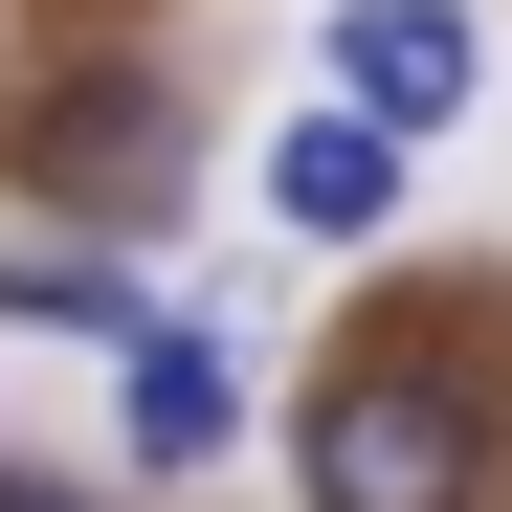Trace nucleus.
Segmentation results:
<instances>
[{
  "instance_id": "6",
  "label": "nucleus",
  "mask_w": 512,
  "mask_h": 512,
  "mask_svg": "<svg viewBox=\"0 0 512 512\" xmlns=\"http://www.w3.org/2000/svg\"><path fill=\"white\" fill-rule=\"evenodd\" d=\"M0 334H134V268L112 245H0Z\"/></svg>"
},
{
  "instance_id": "5",
  "label": "nucleus",
  "mask_w": 512,
  "mask_h": 512,
  "mask_svg": "<svg viewBox=\"0 0 512 512\" xmlns=\"http://www.w3.org/2000/svg\"><path fill=\"white\" fill-rule=\"evenodd\" d=\"M268 223H290V245H379V223H401V134H379V112H290V134H268Z\"/></svg>"
},
{
  "instance_id": "3",
  "label": "nucleus",
  "mask_w": 512,
  "mask_h": 512,
  "mask_svg": "<svg viewBox=\"0 0 512 512\" xmlns=\"http://www.w3.org/2000/svg\"><path fill=\"white\" fill-rule=\"evenodd\" d=\"M312 45H334V112H379L401 156H423V134L490 90V23H468V0H334Z\"/></svg>"
},
{
  "instance_id": "1",
  "label": "nucleus",
  "mask_w": 512,
  "mask_h": 512,
  "mask_svg": "<svg viewBox=\"0 0 512 512\" xmlns=\"http://www.w3.org/2000/svg\"><path fill=\"white\" fill-rule=\"evenodd\" d=\"M290 468H312V512H490V401L423 334H357L290 401Z\"/></svg>"
},
{
  "instance_id": "7",
  "label": "nucleus",
  "mask_w": 512,
  "mask_h": 512,
  "mask_svg": "<svg viewBox=\"0 0 512 512\" xmlns=\"http://www.w3.org/2000/svg\"><path fill=\"white\" fill-rule=\"evenodd\" d=\"M0 512H112V490H45V468H0Z\"/></svg>"
},
{
  "instance_id": "4",
  "label": "nucleus",
  "mask_w": 512,
  "mask_h": 512,
  "mask_svg": "<svg viewBox=\"0 0 512 512\" xmlns=\"http://www.w3.org/2000/svg\"><path fill=\"white\" fill-rule=\"evenodd\" d=\"M112 357H134V379H112V446H134V468H223V446H245V334L134 312Z\"/></svg>"
},
{
  "instance_id": "2",
  "label": "nucleus",
  "mask_w": 512,
  "mask_h": 512,
  "mask_svg": "<svg viewBox=\"0 0 512 512\" xmlns=\"http://www.w3.org/2000/svg\"><path fill=\"white\" fill-rule=\"evenodd\" d=\"M179 90H156V67H90V90H67V112H23V201L45 223H156V201H179Z\"/></svg>"
}]
</instances>
